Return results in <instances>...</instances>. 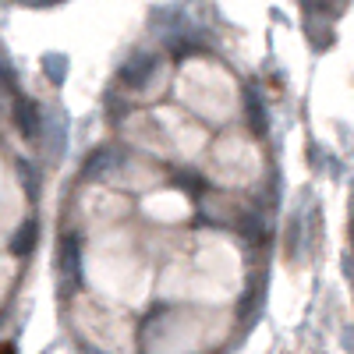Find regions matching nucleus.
Instances as JSON below:
<instances>
[{
    "label": "nucleus",
    "mask_w": 354,
    "mask_h": 354,
    "mask_svg": "<svg viewBox=\"0 0 354 354\" xmlns=\"http://www.w3.org/2000/svg\"><path fill=\"white\" fill-rule=\"evenodd\" d=\"M153 57H142V64H131L124 75H121V82L128 85V88H142L145 82H149V75H153Z\"/></svg>",
    "instance_id": "f257e3e1"
},
{
    "label": "nucleus",
    "mask_w": 354,
    "mask_h": 354,
    "mask_svg": "<svg viewBox=\"0 0 354 354\" xmlns=\"http://www.w3.org/2000/svg\"><path fill=\"white\" fill-rule=\"evenodd\" d=\"M0 354H15V351H11V347H0Z\"/></svg>",
    "instance_id": "f03ea898"
}]
</instances>
